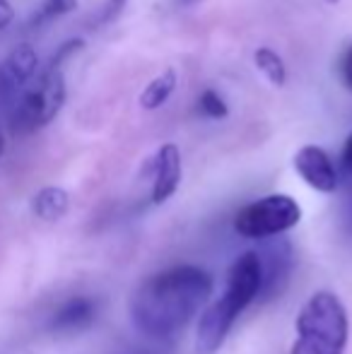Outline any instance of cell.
I'll return each mask as SVG.
<instances>
[{
	"instance_id": "cell-1",
	"label": "cell",
	"mask_w": 352,
	"mask_h": 354,
	"mask_svg": "<svg viewBox=\"0 0 352 354\" xmlns=\"http://www.w3.org/2000/svg\"><path fill=\"white\" fill-rule=\"evenodd\" d=\"M212 289L215 277L191 263L152 272L138 284L128 304L133 328L155 340L174 337L203 311Z\"/></svg>"
},
{
	"instance_id": "cell-2",
	"label": "cell",
	"mask_w": 352,
	"mask_h": 354,
	"mask_svg": "<svg viewBox=\"0 0 352 354\" xmlns=\"http://www.w3.org/2000/svg\"><path fill=\"white\" fill-rule=\"evenodd\" d=\"M263 270L256 251H244L227 270L222 294L201 311L196 323V352L215 354L227 342L239 316L261 297Z\"/></svg>"
},
{
	"instance_id": "cell-3",
	"label": "cell",
	"mask_w": 352,
	"mask_h": 354,
	"mask_svg": "<svg viewBox=\"0 0 352 354\" xmlns=\"http://www.w3.org/2000/svg\"><path fill=\"white\" fill-rule=\"evenodd\" d=\"M350 342V316L343 299L331 289L314 292L295 318L290 354H345Z\"/></svg>"
},
{
	"instance_id": "cell-4",
	"label": "cell",
	"mask_w": 352,
	"mask_h": 354,
	"mask_svg": "<svg viewBox=\"0 0 352 354\" xmlns=\"http://www.w3.org/2000/svg\"><path fill=\"white\" fill-rule=\"evenodd\" d=\"M302 222V205L287 193H270L251 201L234 214V232L244 239L266 241L295 229Z\"/></svg>"
},
{
	"instance_id": "cell-5",
	"label": "cell",
	"mask_w": 352,
	"mask_h": 354,
	"mask_svg": "<svg viewBox=\"0 0 352 354\" xmlns=\"http://www.w3.org/2000/svg\"><path fill=\"white\" fill-rule=\"evenodd\" d=\"M292 164H295V171L299 174V178L311 191L324 193V196L335 193L340 176L333 159H331V154L324 147H319V145H304V147L297 149Z\"/></svg>"
},
{
	"instance_id": "cell-6",
	"label": "cell",
	"mask_w": 352,
	"mask_h": 354,
	"mask_svg": "<svg viewBox=\"0 0 352 354\" xmlns=\"http://www.w3.org/2000/svg\"><path fill=\"white\" fill-rule=\"evenodd\" d=\"M147 176L152 178V205H165L181 186V149L174 142H165L147 159Z\"/></svg>"
},
{
	"instance_id": "cell-7",
	"label": "cell",
	"mask_w": 352,
	"mask_h": 354,
	"mask_svg": "<svg viewBox=\"0 0 352 354\" xmlns=\"http://www.w3.org/2000/svg\"><path fill=\"white\" fill-rule=\"evenodd\" d=\"M261 251H263L266 256H270L268 261L259 256L261 270H263V289H261V294H266V297H275V294L282 292L287 277H290L292 248L287 241H277V243H270V246L261 248Z\"/></svg>"
},
{
	"instance_id": "cell-8",
	"label": "cell",
	"mask_w": 352,
	"mask_h": 354,
	"mask_svg": "<svg viewBox=\"0 0 352 354\" xmlns=\"http://www.w3.org/2000/svg\"><path fill=\"white\" fill-rule=\"evenodd\" d=\"M39 58L37 51H34L32 44H17L12 48V53L8 56V61L0 68V82H3L5 89H17L37 73Z\"/></svg>"
},
{
	"instance_id": "cell-9",
	"label": "cell",
	"mask_w": 352,
	"mask_h": 354,
	"mask_svg": "<svg viewBox=\"0 0 352 354\" xmlns=\"http://www.w3.org/2000/svg\"><path fill=\"white\" fill-rule=\"evenodd\" d=\"M92 321H94V301L87 297H75L58 308L51 321V328L58 333H75L82 330V328H89Z\"/></svg>"
},
{
	"instance_id": "cell-10",
	"label": "cell",
	"mask_w": 352,
	"mask_h": 354,
	"mask_svg": "<svg viewBox=\"0 0 352 354\" xmlns=\"http://www.w3.org/2000/svg\"><path fill=\"white\" fill-rule=\"evenodd\" d=\"M71 207V196L58 186H46L32 198V210L44 222H56Z\"/></svg>"
},
{
	"instance_id": "cell-11",
	"label": "cell",
	"mask_w": 352,
	"mask_h": 354,
	"mask_svg": "<svg viewBox=\"0 0 352 354\" xmlns=\"http://www.w3.org/2000/svg\"><path fill=\"white\" fill-rule=\"evenodd\" d=\"M37 89H39V94H41L46 121L51 123L53 118L58 116V111L63 109V104H66V77H63L61 71L48 68V71L44 73V77Z\"/></svg>"
},
{
	"instance_id": "cell-12",
	"label": "cell",
	"mask_w": 352,
	"mask_h": 354,
	"mask_svg": "<svg viewBox=\"0 0 352 354\" xmlns=\"http://www.w3.org/2000/svg\"><path fill=\"white\" fill-rule=\"evenodd\" d=\"M174 89H176V73L165 71L162 75H157V77L152 80L145 89H142L138 104H140L145 111H155V109H160L162 104L169 102V97L174 94Z\"/></svg>"
},
{
	"instance_id": "cell-13",
	"label": "cell",
	"mask_w": 352,
	"mask_h": 354,
	"mask_svg": "<svg viewBox=\"0 0 352 354\" xmlns=\"http://www.w3.org/2000/svg\"><path fill=\"white\" fill-rule=\"evenodd\" d=\"M254 63L259 68V73L263 75L270 84L275 87H282L287 82V68H285V61L280 58V53H275L272 48L268 46H259L254 51Z\"/></svg>"
},
{
	"instance_id": "cell-14",
	"label": "cell",
	"mask_w": 352,
	"mask_h": 354,
	"mask_svg": "<svg viewBox=\"0 0 352 354\" xmlns=\"http://www.w3.org/2000/svg\"><path fill=\"white\" fill-rule=\"evenodd\" d=\"M198 111L205 118H215V121L230 116V106L215 89H203L201 97H198Z\"/></svg>"
},
{
	"instance_id": "cell-15",
	"label": "cell",
	"mask_w": 352,
	"mask_h": 354,
	"mask_svg": "<svg viewBox=\"0 0 352 354\" xmlns=\"http://www.w3.org/2000/svg\"><path fill=\"white\" fill-rule=\"evenodd\" d=\"M77 10V0H44L41 10L37 12V22H48V19L63 17Z\"/></svg>"
},
{
	"instance_id": "cell-16",
	"label": "cell",
	"mask_w": 352,
	"mask_h": 354,
	"mask_svg": "<svg viewBox=\"0 0 352 354\" xmlns=\"http://www.w3.org/2000/svg\"><path fill=\"white\" fill-rule=\"evenodd\" d=\"M82 48H85V39H68L66 44H61V46H58V51H56V56L51 58V66L48 68H53V71H61L63 68V63L66 61H71L73 56H75V53H80Z\"/></svg>"
},
{
	"instance_id": "cell-17",
	"label": "cell",
	"mask_w": 352,
	"mask_h": 354,
	"mask_svg": "<svg viewBox=\"0 0 352 354\" xmlns=\"http://www.w3.org/2000/svg\"><path fill=\"white\" fill-rule=\"evenodd\" d=\"M126 5H128V0H106V3L102 5V10H99V22L102 24L116 22L123 15V10H126Z\"/></svg>"
},
{
	"instance_id": "cell-18",
	"label": "cell",
	"mask_w": 352,
	"mask_h": 354,
	"mask_svg": "<svg viewBox=\"0 0 352 354\" xmlns=\"http://www.w3.org/2000/svg\"><path fill=\"white\" fill-rule=\"evenodd\" d=\"M340 77H343L345 87L352 92V46L348 48V53L343 56V63H340Z\"/></svg>"
},
{
	"instance_id": "cell-19",
	"label": "cell",
	"mask_w": 352,
	"mask_h": 354,
	"mask_svg": "<svg viewBox=\"0 0 352 354\" xmlns=\"http://www.w3.org/2000/svg\"><path fill=\"white\" fill-rule=\"evenodd\" d=\"M340 164H343L345 174L352 176V133L348 136V140L343 145V154H340Z\"/></svg>"
},
{
	"instance_id": "cell-20",
	"label": "cell",
	"mask_w": 352,
	"mask_h": 354,
	"mask_svg": "<svg viewBox=\"0 0 352 354\" xmlns=\"http://www.w3.org/2000/svg\"><path fill=\"white\" fill-rule=\"evenodd\" d=\"M12 19H15V10L10 5V0H0V29L10 27Z\"/></svg>"
},
{
	"instance_id": "cell-21",
	"label": "cell",
	"mask_w": 352,
	"mask_h": 354,
	"mask_svg": "<svg viewBox=\"0 0 352 354\" xmlns=\"http://www.w3.org/2000/svg\"><path fill=\"white\" fill-rule=\"evenodd\" d=\"M3 152H5V136H3V131H0V157H3Z\"/></svg>"
},
{
	"instance_id": "cell-22",
	"label": "cell",
	"mask_w": 352,
	"mask_h": 354,
	"mask_svg": "<svg viewBox=\"0 0 352 354\" xmlns=\"http://www.w3.org/2000/svg\"><path fill=\"white\" fill-rule=\"evenodd\" d=\"M326 3H328V5H335V3H340V0H326Z\"/></svg>"
}]
</instances>
